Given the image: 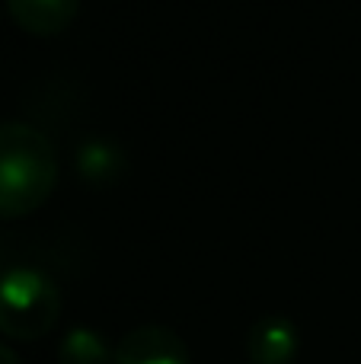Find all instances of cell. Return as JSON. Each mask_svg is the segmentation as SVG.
<instances>
[{
    "label": "cell",
    "mask_w": 361,
    "mask_h": 364,
    "mask_svg": "<svg viewBox=\"0 0 361 364\" xmlns=\"http://www.w3.org/2000/svg\"><path fill=\"white\" fill-rule=\"evenodd\" d=\"M58 182V154L29 122H0V218H23L45 205Z\"/></svg>",
    "instance_id": "cell-1"
},
{
    "label": "cell",
    "mask_w": 361,
    "mask_h": 364,
    "mask_svg": "<svg viewBox=\"0 0 361 364\" xmlns=\"http://www.w3.org/2000/svg\"><path fill=\"white\" fill-rule=\"evenodd\" d=\"M61 316V288L38 265L0 272V333L10 339H42Z\"/></svg>",
    "instance_id": "cell-2"
},
{
    "label": "cell",
    "mask_w": 361,
    "mask_h": 364,
    "mask_svg": "<svg viewBox=\"0 0 361 364\" xmlns=\"http://www.w3.org/2000/svg\"><path fill=\"white\" fill-rule=\"evenodd\" d=\"M115 364H189V348L170 326H138L115 346Z\"/></svg>",
    "instance_id": "cell-3"
},
{
    "label": "cell",
    "mask_w": 361,
    "mask_h": 364,
    "mask_svg": "<svg viewBox=\"0 0 361 364\" xmlns=\"http://www.w3.org/2000/svg\"><path fill=\"white\" fill-rule=\"evenodd\" d=\"M301 333L291 316L269 314L256 320L247 333V355L253 364H291L298 358Z\"/></svg>",
    "instance_id": "cell-4"
},
{
    "label": "cell",
    "mask_w": 361,
    "mask_h": 364,
    "mask_svg": "<svg viewBox=\"0 0 361 364\" xmlns=\"http://www.w3.org/2000/svg\"><path fill=\"white\" fill-rule=\"evenodd\" d=\"M74 166L80 179L93 182V186H106V182L119 179L128 166V154L109 134H90L77 144L74 151Z\"/></svg>",
    "instance_id": "cell-5"
},
{
    "label": "cell",
    "mask_w": 361,
    "mask_h": 364,
    "mask_svg": "<svg viewBox=\"0 0 361 364\" xmlns=\"http://www.w3.org/2000/svg\"><path fill=\"white\" fill-rule=\"evenodd\" d=\"M6 10L23 29L36 36H51L74 23L80 0H6Z\"/></svg>",
    "instance_id": "cell-6"
},
{
    "label": "cell",
    "mask_w": 361,
    "mask_h": 364,
    "mask_svg": "<svg viewBox=\"0 0 361 364\" xmlns=\"http://www.w3.org/2000/svg\"><path fill=\"white\" fill-rule=\"evenodd\" d=\"M58 364H115V348L93 326H74L58 342Z\"/></svg>",
    "instance_id": "cell-7"
},
{
    "label": "cell",
    "mask_w": 361,
    "mask_h": 364,
    "mask_svg": "<svg viewBox=\"0 0 361 364\" xmlns=\"http://www.w3.org/2000/svg\"><path fill=\"white\" fill-rule=\"evenodd\" d=\"M0 364H23V361H19V355L13 352L10 346H4V342H0Z\"/></svg>",
    "instance_id": "cell-8"
}]
</instances>
